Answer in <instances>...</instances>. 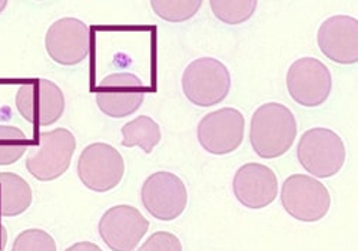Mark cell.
<instances>
[{"label": "cell", "mask_w": 358, "mask_h": 251, "mask_svg": "<svg viewBox=\"0 0 358 251\" xmlns=\"http://www.w3.org/2000/svg\"><path fill=\"white\" fill-rule=\"evenodd\" d=\"M145 86L132 74H112L103 78L96 89L99 109L110 118H125L143 104Z\"/></svg>", "instance_id": "obj_13"}, {"label": "cell", "mask_w": 358, "mask_h": 251, "mask_svg": "<svg viewBox=\"0 0 358 251\" xmlns=\"http://www.w3.org/2000/svg\"><path fill=\"white\" fill-rule=\"evenodd\" d=\"M125 161L121 152L109 144L87 145L78 160V175L85 186L95 193L113 190L122 181Z\"/></svg>", "instance_id": "obj_6"}, {"label": "cell", "mask_w": 358, "mask_h": 251, "mask_svg": "<svg viewBox=\"0 0 358 251\" xmlns=\"http://www.w3.org/2000/svg\"><path fill=\"white\" fill-rule=\"evenodd\" d=\"M298 161L318 178L336 175L345 163V147L333 130L313 128L303 134L296 148Z\"/></svg>", "instance_id": "obj_2"}, {"label": "cell", "mask_w": 358, "mask_h": 251, "mask_svg": "<svg viewBox=\"0 0 358 251\" xmlns=\"http://www.w3.org/2000/svg\"><path fill=\"white\" fill-rule=\"evenodd\" d=\"M89 27L75 18L56 20L48 30L45 46L49 56L59 65L73 67L83 62L89 53Z\"/></svg>", "instance_id": "obj_12"}, {"label": "cell", "mask_w": 358, "mask_h": 251, "mask_svg": "<svg viewBox=\"0 0 358 251\" xmlns=\"http://www.w3.org/2000/svg\"><path fill=\"white\" fill-rule=\"evenodd\" d=\"M232 188L236 200L244 207L258 210L270 205L277 198L278 179L271 168L251 163L236 171Z\"/></svg>", "instance_id": "obj_15"}, {"label": "cell", "mask_w": 358, "mask_h": 251, "mask_svg": "<svg viewBox=\"0 0 358 251\" xmlns=\"http://www.w3.org/2000/svg\"><path fill=\"white\" fill-rule=\"evenodd\" d=\"M66 251H102V248L91 241H80L66 248Z\"/></svg>", "instance_id": "obj_23"}, {"label": "cell", "mask_w": 358, "mask_h": 251, "mask_svg": "<svg viewBox=\"0 0 358 251\" xmlns=\"http://www.w3.org/2000/svg\"><path fill=\"white\" fill-rule=\"evenodd\" d=\"M122 145L127 148L139 147L146 154H151L161 142L162 134L159 125L146 115H141L122 127Z\"/></svg>", "instance_id": "obj_17"}, {"label": "cell", "mask_w": 358, "mask_h": 251, "mask_svg": "<svg viewBox=\"0 0 358 251\" xmlns=\"http://www.w3.org/2000/svg\"><path fill=\"white\" fill-rule=\"evenodd\" d=\"M32 188L20 175L0 172V217H17L31 207Z\"/></svg>", "instance_id": "obj_16"}, {"label": "cell", "mask_w": 358, "mask_h": 251, "mask_svg": "<svg viewBox=\"0 0 358 251\" xmlns=\"http://www.w3.org/2000/svg\"><path fill=\"white\" fill-rule=\"evenodd\" d=\"M29 140L24 133L12 125H0V165H10L17 163L26 149Z\"/></svg>", "instance_id": "obj_18"}, {"label": "cell", "mask_w": 358, "mask_h": 251, "mask_svg": "<svg viewBox=\"0 0 358 251\" xmlns=\"http://www.w3.org/2000/svg\"><path fill=\"white\" fill-rule=\"evenodd\" d=\"M245 118L234 108H222L206 114L198 125L201 147L215 155H225L241 147L244 141Z\"/></svg>", "instance_id": "obj_10"}, {"label": "cell", "mask_w": 358, "mask_h": 251, "mask_svg": "<svg viewBox=\"0 0 358 251\" xmlns=\"http://www.w3.org/2000/svg\"><path fill=\"white\" fill-rule=\"evenodd\" d=\"M296 137V121L289 108L278 102L261 105L252 115L250 141L264 160L284 155Z\"/></svg>", "instance_id": "obj_1"}, {"label": "cell", "mask_w": 358, "mask_h": 251, "mask_svg": "<svg viewBox=\"0 0 358 251\" xmlns=\"http://www.w3.org/2000/svg\"><path fill=\"white\" fill-rule=\"evenodd\" d=\"M12 251H57V247L49 233L29 229L16 237Z\"/></svg>", "instance_id": "obj_21"}, {"label": "cell", "mask_w": 358, "mask_h": 251, "mask_svg": "<svg viewBox=\"0 0 358 251\" xmlns=\"http://www.w3.org/2000/svg\"><path fill=\"white\" fill-rule=\"evenodd\" d=\"M231 75L228 68L214 57H199L188 65L182 75L185 97L198 107H213L229 93Z\"/></svg>", "instance_id": "obj_3"}, {"label": "cell", "mask_w": 358, "mask_h": 251, "mask_svg": "<svg viewBox=\"0 0 358 251\" xmlns=\"http://www.w3.org/2000/svg\"><path fill=\"white\" fill-rule=\"evenodd\" d=\"M6 244H8V230L2 223H0V251L6 250Z\"/></svg>", "instance_id": "obj_24"}, {"label": "cell", "mask_w": 358, "mask_h": 251, "mask_svg": "<svg viewBox=\"0 0 358 251\" xmlns=\"http://www.w3.org/2000/svg\"><path fill=\"white\" fill-rule=\"evenodd\" d=\"M287 88L295 102L314 108L322 105L330 97L333 78L321 60L301 57L288 69Z\"/></svg>", "instance_id": "obj_9"}, {"label": "cell", "mask_w": 358, "mask_h": 251, "mask_svg": "<svg viewBox=\"0 0 358 251\" xmlns=\"http://www.w3.org/2000/svg\"><path fill=\"white\" fill-rule=\"evenodd\" d=\"M138 251H182V244L175 234L158 231L149 237Z\"/></svg>", "instance_id": "obj_22"}, {"label": "cell", "mask_w": 358, "mask_h": 251, "mask_svg": "<svg viewBox=\"0 0 358 251\" xmlns=\"http://www.w3.org/2000/svg\"><path fill=\"white\" fill-rule=\"evenodd\" d=\"M149 222L132 205H115L99 222V234L112 251H135L148 233Z\"/></svg>", "instance_id": "obj_11"}, {"label": "cell", "mask_w": 358, "mask_h": 251, "mask_svg": "<svg viewBox=\"0 0 358 251\" xmlns=\"http://www.w3.org/2000/svg\"><path fill=\"white\" fill-rule=\"evenodd\" d=\"M142 204L146 211L161 222H171L181 215L188 203L184 181L168 171L149 175L142 185Z\"/></svg>", "instance_id": "obj_8"}, {"label": "cell", "mask_w": 358, "mask_h": 251, "mask_svg": "<svg viewBox=\"0 0 358 251\" xmlns=\"http://www.w3.org/2000/svg\"><path fill=\"white\" fill-rule=\"evenodd\" d=\"M76 140L66 128L42 133L39 145L27 155L26 168L32 177L48 182L64 175L71 167Z\"/></svg>", "instance_id": "obj_4"}, {"label": "cell", "mask_w": 358, "mask_h": 251, "mask_svg": "<svg viewBox=\"0 0 358 251\" xmlns=\"http://www.w3.org/2000/svg\"><path fill=\"white\" fill-rule=\"evenodd\" d=\"M281 203L295 219L306 223L320 222L331 207V197L327 186L318 179L295 174L288 177L281 190Z\"/></svg>", "instance_id": "obj_5"}, {"label": "cell", "mask_w": 358, "mask_h": 251, "mask_svg": "<svg viewBox=\"0 0 358 251\" xmlns=\"http://www.w3.org/2000/svg\"><path fill=\"white\" fill-rule=\"evenodd\" d=\"M6 6H8L6 0H0V13H2L6 9Z\"/></svg>", "instance_id": "obj_25"}, {"label": "cell", "mask_w": 358, "mask_h": 251, "mask_svg": "<svg viewBox=\"0 0 358 251\" xmlns=\"http://www.w3.org/2000/svg\"><path fill=\"white\" fill-rule=\"evenodd\" d=\"M154 12L166 22H185L195 16L202 6L201 0H152Z\"/></svg>", "instance_id": "obj_20"}, {"label": "cell", "mask_w": 358, "mask_h": 251, "mask_svg": "<svg viewBox=\"0 0 358 251\" xmlns=\"http://www.w3.org/2000/svg\"><path fill=\"white\" fill-rule=\"evenodd\" d=\"M318 46L321 52L343 65L358 62V20L352 16L337 15L328 18L318 30Z\"/></svg>", "instance_id": "obj_14"}, {"label": "cell", "mask_w": 358, "mask_h": 251, "mask_svg": "<svg viewBox=\"0 0 358 251\" xmlns=\"http://www.w3.org/2000/svg\"><path fill=\"white\" fill-rule=\"evenodd\" d=\"M214 15L227 25H240L247 22L255 12V0H213L210 4Z\"/></svg>", "instance_id": "obj_19"}, {"label": "cell", "mask_w": 358, "mask_h": 251, "mask_svg": "<svg viewBox=\"0 0 358 251\" xmlns=\"http://www.w3.org/2000/svg\"><path fill=\"white\" fill-rule=\"evenodd\" d=\"M16 107L27 122L46 127L57 122L64 115L65 95L52 81L38 79L19 86Z\"/></svg>", "instance_id": "obj_7"}]
</instances>
